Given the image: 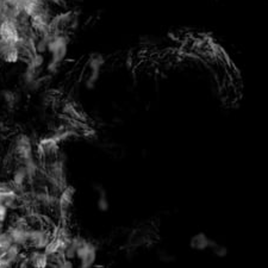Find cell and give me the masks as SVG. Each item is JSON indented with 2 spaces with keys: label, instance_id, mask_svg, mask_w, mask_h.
I'll return each instance as SVG.
<instances>
[{
  "label": "cell",
  "instance_id": "277c9868",
  "mask_svg": "<svg viewBox=\"0 0 268 268\" xmlns=\"http://www.w3.org/2000/svg\"><path fill=\"white\" fill-rule=\"evenodd\" d=\"M0 57L6 64H17L20 58V49L16 45H4L0 47Z\"/></svg>",
  "mask_w": 268,
  "mask_h": 268
},
{
  "label": "cell",
  "instance_id": "6da1fadb",
  "mask_svg": "<svg viewBox=\"0 0 268 268\" xmlns=\"http://www.w3.org/2000/svg\"><path fill=\"white\" fill-rule=\"evenodd\" d=\"M12 154L14 159L19 161L20 164L32 162L34 147H32L31 139L28 135L19 134L14 137L12 143Z\"/></svg>",
  "mask_w": 268,
  "mask_h": 268
},
{
  "label": "cell",
  "instance_id": "5b68a950",
  "mask_svg": "<svg viewBox=\"0 0 268 268\" xmlns=\"http://www.w3.org/2000/svg\"><path fill=\"white\" fill-rule=\"evenodd\" d=\"M9 210L10 209L0 201V222L2 223H5L9 218Z\"/></svg>",
  "mask_w": 268,
  "mask_h": 268
},
{
  "label": "cell",
  "instance_id": "7a4b0ae2",
  "mask_svg": "<svg viewBox=\"0 0 268 268\" xmlns=\"http://www.w3.org/2000/svg\"><path fill=\"white\" fill-rule=\"evenodd\" d=\"M23 37L20 36V29L16 20L11 18H4L0 22V42L4 45L19 46Z\"/></svg>",
  "mask_w": 268,
  "mask_h": 268
},
{
  "label": "cell",
  "instance_id": "8992f818",
  "mask_svg": "<svg viewBox=\"0 0 268 268\" xmlns=\"http://www.w3.org/2000/svg\"><path fill=\"white\" fill-rule=\"evenodd\" d=\"M3 228H4V223H2V222H0V230H4V229H3Z\"/></svg>",
  "mask_w": 268,
  "mask_h": 268
},
{
  "label": "cell",
  "instance_id": "52a82bcc",
  "mask_svg": "<svg viewBox=\"0 0 268 268\" xmlns=\"http://www.w3.org/2000/svg\"><path fill=\"white\" fill-rule=\"evenodd\" d=\"M2 12H3V11H2V4H0V16H2Z\"/></svg>",
  "mask_w": 268,
  "mask_h": 268
},
{
  "label": "cell",
  "instance_id": "3957f363",
  "mask_svg": "<svg viewBox=\"0 0 268 268\" xmlns=\"http://www.w3.org/2000/svg\"><path fill=\"white\" fill-rule=\"evenodd\" d=\"M58 142L54 136H48L37 143V155L43 162L58 157Z\"/></svg>",
  "mask_w": 268,
  "mask_h": 268
}]
</instances>
